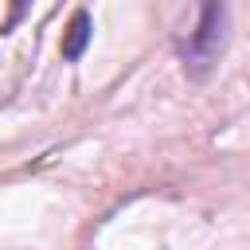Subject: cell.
Segmentation results:
<instances>
[{
    "instance_id": "6da1fadb",
    "label": "cell",
    "mask_w": 250,
    "mask_h": 250,
    "mask_svg": "<svg viewBox=\"0 0 250 250\" xmlns=\"http://www.w3.org/2000/svg\"><path fill=\"white\" fill-rule=\"evenodd\" d=\"M227 27H230L227 0H203L195 31H188V39L180 43V59H184V70L191 78H207L215 70L219 55L227 47Z\"/></svg>"
},
{
    "instance_id": "7a4b0ae2",
    "label": "cell",
    "mask_w": 250,
    "mask_h": 250,
    "mask_svg": "<svg viewBox=\"0 0 250 250\" xmlns=\"http://www.w3.org/2000/svg\"><path fill=\"white\" fill-rule=\"evenodd\" d=\"M86 43H90V16L74 12V20L66 27V39H62V59H82Z\"/></svg>"
}]
</instances>
